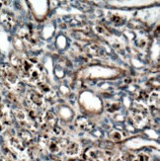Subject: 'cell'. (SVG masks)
I'll use <instances>...</instances> for the list:
<instances>
[{"mask_svg":"<svg viewBox=\"0 0 160 161\" xmlns=\"http://www.w3.org/2000/svg\"><path fill=\"white\" fill-rule=\"evenodd\" d=\"M94 30L95 32L98 34V35H101V36H108L109 35V31L106 27H104L102 25H96L94 27Z\"/></svg>","mask_w":160,"mask_h":161,"instance_id":"ac0fdd59","label":"cell"},{"mask_svg":"<svg viewBox=\"0 0 160 161\" xmlns=\"http://www.w3.org/2000/svg\"><path fill=\"white\" fill-rule=\"evenodd\" d=\"M13 113H14V116H15V118L17 119V120L21 123H23L26 121V119H27V115L26 113L23 111V110H21L19 108L17 109H14L13 111Z\"/></svg>","mask_w":160,"mask_h":161,"instance_id":"2e32d148","label":"cell"},{"mask_svg":"<svg viewBox=\"0 0 160 161\" xmlns=\"http://www.w3.org/2000/svg\"><path fill=\"white\" fill-rule=\"evenodd\" d=\"M27 104L28 107L37 110L38 108L44 107L45 105V99L38 91L36 90H29L27 93Z\"/></svg>","mask_w":160,"mask_h":161,"instance_id":"6da1fadb","label":"cell"},{"mask_svg":"<svg viewBox=\"0 0 160 161\" xmlns=\"http://www.w3.org/2000/svg\"><path fill=\"white\" fill-rule=\"evenodd\" d=\"M146 45H147V41L145 39H140L136 43V46L140 48H144L145 47H146Z\"/></svg>","mask_w":160,"mask_h":161,"instance_id":"44dd1931","label":"cell"},{"mask_svg":"<svg viewBox=\"0 0 160 161\" xmlns=\"http://www.w3.org/2000/svg\"><path fill=\"white\" fill-rule=\"evenodd\" d=\"M85 53L92 58H100L104 54L102 48L95 44H88L84 47Z\"/></svg>","mask_w":160,"mask_h":161,"instance_id":"8992f818","label":"cell"},{"mask_svg":"<svg viewBox=\"0 0 160 161\" xmlns=\"http://www.w3.org/2000/svg\"><path fill=\"white\" fill-rule=\"evenodd\" d=\"M108 20L110 22H112L116 26H120L124 23V18L121 16L120 14H115V13H109V15L107 16Z\"/></svg>","mask_w":160,"mask_h":161,"instance_id":"8fae6325","label":"cell"},{"mask_svg":"<svg viewBox=\"0 0 160 161\" xmlns=\"http://www.w3.org/2000/svg\"><path fill=\"white\" fill-rule=\"evenodd\" d=\"M37 87L40 91V94L43 96V97H46L47 99H52V98L55 96V93L54 91L52 89V87L50 85H47V83L45 82H39L37 84Z\"/></svg>","mask_w":160,"mask_h":161,"instance_id":"5b68a950","label":"cell"},{"mask_svg":"<svg viewBox=\"0 0 160 161\" xmlns=\"http://www.w3.org/2000/svg\"><path fill=\"white\" fill-rule=\"evenodd\" d=\"M130 118L135 124H141L147 119V111L141 105L140 107H134L130 110Z\"/></svg>","mask_w":160,"mask_h":161,"instance_id":"3957f363","label":"cell"},{"mask_svg":"<svg viewBox=\"0 0 160 161\" xmlns=\"http://www.w3.org/2000/svg\"><path fill=\"white\" fill-rule=\"evenodd\" d=\"M148 97L149 95L147 92H145L144 90H140L135 96V100L137 103H140L141 106H143V105L148 104Z\"/></svg>","mask_w":160,"mask_h":161,"instance_id":"30bf717a","label":"cell"},{"mask_svg":"<svg viewBox=\"0 0 160 161\" xmlns=\"http://www.w3.org/2000/svg\"><path fill=\"white\" fill-rule=\"evenodd\" d=\"M110 138L112 139V141H114V142H120L123 139L122 132L118 131V130H114L112 134L110 135Z\"/></svg>","mask_w":160,"mask_h":161,"instance_id":"ffe728a7","label":"cell"},{"mask_svg":"<svg viewBox=\"0 0 160 161\" xmlns=\"http://www.w3.org/2000/svg\"><path fill=\"white\" fill-rule=\"evenodd\" d=\"M41 77H43V68L36 65L32 68V70L28 74L27 80L31 84H38L39 82H41Z\"/></svg>","mask_w":160,"mask_h":161,"instance_id":"277c9868","label":"cell"},{"mask_svg":"<svg viewBox=\"0 0 160 161\" xmlns=\"http://www.w3.org/2000/svg\"><path fill=\"white\" fill-rule=\"evenodd\" d=\"M63 142V139H58V141H52L50 143V146H48V148H50L51 152L52 153H57L58 152L60 149H61V142Z\"/></svg>","mask_w":160,"mask_h":161,"instance_id":"4fadbf2b","label":"cell"},{"mask_svg":"<svg viewBox=\"0 0 160 161\" xmlns=\"http://www.w3.org/2000/svg\"><path fill=\"white\" fill-rule=\"evenodd\" d=\"M53 132L55 135H58V136H59V135H63L64 134V131H63V130L62 129H60V128H58V127H53Z\"/></svg>","mask_w":160,"mask_h":161,"instance_id":"7402d4cb","label":"cell"},{"mask_svg":"<svg viewBox=\"0 0 160 161\" xmlns=\"http://www.w3.org/2000/svg\"><path fill=\"white\" fill-rule=\"evenodd\" d=\"M120 108H121V106H120L119 103H118V102H113V103H111V104H108L107 111L109 112V113H115V112L119 111Z\"/></svg>","mask_w":160,"mask_h":161,"instance_id":"d6986e66","label":"cell"},{"mask_svg":"<svg viewBox=\"0 0 160 161\" xmlns=\"http://www.w3.org/2000/svg\"><path fill=\"white\" fill-rule=\"evenodd\" d=\"M22 62H23V59L21 58L19 55H17L16 53L11 54V64L15 68H17L20 70L21 66H22Z\"/></svg>","mask_w":160,"mask_h":161,"instance_id":"5bb4252c","label":"cell"},{"mask_svg":"<svg viewBox=\"0 0 160 161\" xmlns=\"http://www.w3.org/2000/svg\"><path fill=\"white\" fill-rule=\"evenodd\" d=\"M138 160L140 161H148V156H146L145 154H141L138 156Z\"/></svg>","mask_w":160,"mask_h":161,"instance_id":"603a6c76","label":"cell"},{"mask_svg":"<svg viewBox=\"0 0 160 161\" xmlns=\"http://www.w3.org/2000/svg\"><path fill=\"white\" fill-rule=\"evenodd\" d=\"M148 104L150 107H154V108H159V92L158 91H154L152 92L149 97H148Z\"/></svg>","mask_w":160,"mask_h":161,"instance_id":"7c38bea8","label":"cell"},{"mask_svg":"<svg viewBox=\"0 0 160 161\" xmlns=\"http://www.w3.org/2000/svg\"><path fill=\"white\" fill-rule=\"evenodd\" d=\"M71 161H82V160H71Z\"/></svg>","mask_w":160,"mask_h":161,"instance_id":"d4e9b609","label":"cell"},{"mask_svg":"<svg viewBox=\"0 0 160 161\" xmlns=\"http://www.w3.org/2000/svg\"><path fill=\"white\" fill-rule=\"evenodd\" d=\"M2 5H3V2L0 1V10H1V8H2Z\"/></svg>","mask_w":160,"mask_h":161,"instance_id":"cb8c5ba5","label":"cell"},{"mask_svg":"<svg viewBox=\"0 0 160 161\" xmlns=\"http://www.w3.org/2000/svg\"><path fill=\"white\" fill-rule=\"evenodd\" d=\"M76 125H77L78 129L82 130H86V131H89L93 128V124L91 123V121L88 120L85 117L78 118L77 120H76Z\"/></svg>","mask_w":160,"mask_h":161,"instance_id":"ba28073f","label":"cell"},{"mask_svg":"<svg viewBox=\"0 0 160 161\" xmlns=\"http://www.w3.org/2000/svg\"><path fill=\"white\" fill-rule=\"evenodd\" d=\"M20 37L24 39V41L27 43V45L30 47H37L39 45V37L38 34L34 30L27 29V28H23L19 32Z\"/></svg>","mask_w":160,"mask_h":161,"instance_id":"7a4b0ae2","label":"cell"},{"mask_svg":"<svg viewBox=\"0 0 160 161\" xmlns=\"http://www.w3.org/2000/svg\"><path fill=\"white\" fill-rule=\"evenodd\" d=\"M0 21H1V23L6 28H8V29H11V28L16 23L15 18H14L9 13H3L1 15V17H0Z\"/></svg>","mask_w":160,"mask_h":161,"instance_id":"9c48e42d","label":"cell"},{"mask_svg":"<svg viewBox=\"0 0 160 161\" xmlns=\"http://www.w3.org/2000/svg\"><path fill=\"white\" fill-rule=\"evenodd\" d=\"M20 138L23 142H31L33 141V136L28 130H21L20 131Z\"/></svg>","mask_w":160,"mask_h":161,"instance_id":"e0dca14e","label":"cell"},{"mask_svg":"<svg viewBox=\"0 0 160 161\" xmlns=\"http://www.w3.org/2000/svg\"><path fill=\"white\" fill-rule=\"evenodd\" d=\"M79 150V145L77 143H74V142H71V143H68V145L66 146V153L67 155H75L76 153L78 152Z\"/></svg>","mask_w":160,"mask_h":161,"instance_id":"9a60e30c","label":"cell"},{"mask_svg":"<svg viewBox=\"0 0 160 161\" xmlns=\"http://www.w3.org/2000/svg\"><path fill=\"white\" fill-rule=\"evenodd\" d=\"M55 123H57V116L54 115L53 112L47 111L43 113V124L47 127H54Z\"/></svg>","mask_w":160,"mask_h":161,"instance_id":"52a82bcc","label":"cell"}]
</instances>
